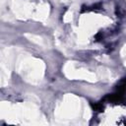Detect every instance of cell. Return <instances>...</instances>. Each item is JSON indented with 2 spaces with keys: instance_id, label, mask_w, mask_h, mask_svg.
Instances as JSON below:
<instances>
[{
  "instance_id": "obj_1",
  "label": "cell",
  "mask_w": 126,
  "mask_h": 126,
  "mask_svg": "<svg viewBox=\"0 0 126 126\" xmlns=\"http://www.w3.org/2000/svg\"><path fill=\"white\" fill-rule=\"evenodd\" d=\"M116 92L124 94L126 93V78H123L116 88Z\"/></svg>"
},
{
  "instance_id": "obj_2",
  "label": "cell",
  "mask_w": 126,
  "mask_h": 126,
  "mask_svg": "<svg viewBox=\"0 0 126 126\" xmlns=\"http://www.w3.org/2000/svg\"><path fill=\"white\" fill-rule=\"evenodd\" d=\"M92 107L94 108V110L95 111H102L103 110V105L101 102H95L94 104L92 103Z\"/></svg>"
}]
</instances>
